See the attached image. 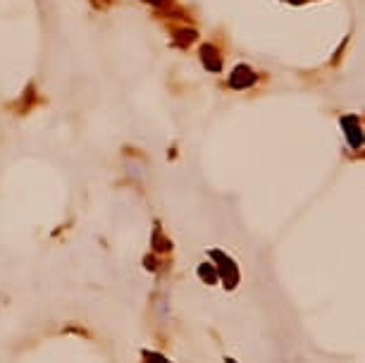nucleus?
<instances>
[{"instance_id":"obj_4","label":"nucleus","mask_w":365,"mask_h":363,"mask_svg":"<svg viewBox=\"0 0 365 363\" xmlns=\"http://www.w3.org/2000/svg\"><path fill=\"white\" fill-rule=\"evenodd\" d=\"M146 3H153V5H165L167 0H146Z\"/></svg>"},{"instance_id":"obj_5","label":"nucleus","mask_w":365,"mask_h":363,"mask_svg":"<svg viewBox=\"0 0 365 363\" xmlns=\"http://www.w3.org/2000/svg\"><path fill=\"white\" fill-rule=\"evenodd\" d=\"M103 3H108V0H103Z\"/></svg>"},{"instance_id":"obj_3","label":"nucleus","mask_w":365,"mask_h":363,"mask_svg":"<svg viewBox=\"0 0 365 363\" xmlns=\"http://www.w3.org/2000/svg\"><path fill=\"white\" fill-rule=\"evenodd\" d=\"M201 60H203V65L210 69V72L220 69V58H217V51H215L212 46H203V48H201Z\"/></svg>"},{"instance_id":"obj_1","label":"nucleus","mask_w":365,"mask_h":363,"mask_svg":"<svg viewBox=\"0 0 365 363\" xmlns=\"http://www.w3.org/2000/svg\"><path fill=\"white\" fill-rule=\"evenodd\" d=\"M253 82H255V74L248 65H239L230 76V84L234 86V89H246V86H251Z\"/></svg>"},{"instance_id":"obj_2","label":"nucleus","mask_w":365,"mask_h":363,"mask_svg":"<svg viewBox=\"0 0 365 363\" xmlns=\"http://www.w3.org/2000/svg\"><path fill=\"white\" fill-rule=\"evenodd\" d=\"M344 132H346L351 146H360L363 134H360V127H358V122L353 117H344Z\"/></svg>"}]
</instances>
